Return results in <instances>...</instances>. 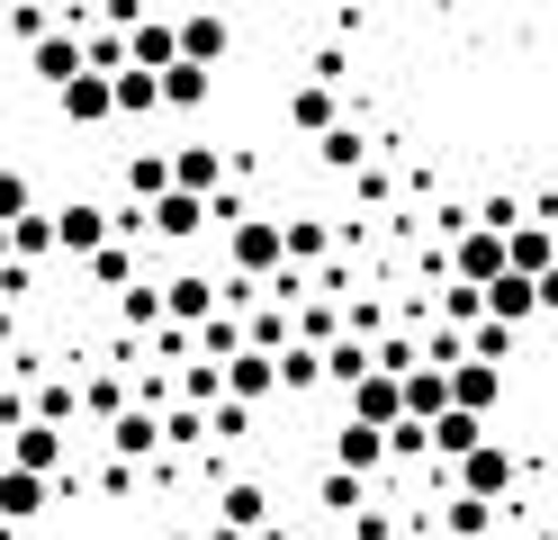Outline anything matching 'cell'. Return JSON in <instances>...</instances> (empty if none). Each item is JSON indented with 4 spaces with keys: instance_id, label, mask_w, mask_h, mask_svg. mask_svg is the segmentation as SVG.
<instances>
[{
    "instance_id": "1",
    "label": "cell",
    "mask_w": 558,
    "mask_h": 540,
    "mask_svg": "<svg viewBox=\"0 0 558 540\" xmlns=\"http://www.w3.org/2000/svg\"><path fill=\"white\" fill-rule=\"evenodd\" d=\"M513 478H522V468H513V451H505V442H477L460 468H450V487H460L469 504H486V514H496V504L513 495Z\"/></svg>"
},
{
    "instance_id": "2",
    "label": "cell",
    "mask_w": 558,
    "mask_h": 540,
    "mask_svg": "<svg viewBox=\"0 0 558 540\" xmlns=\"http://www.w3.org/2000/svg\"><path fill=\"white\" fill-rule=\"evenodd\" d=\"M226 252L243 279H279V262H289V235H279V216H243V226H226Z\"/></svg>"
},
{
    "instance_id": "3",
    "label": "cell",
    "mask_w": 558,
    "mask_h": 540,
    "mask_svg": "<svg viewBox=\"0 0 558 540\" xmlns=\"http://www.w3.org/2000/svg\"><path fill=\"white\" fill-rule=\"evenodd\" d=\"M513 262H505V235H486V226H460L450 235V279L460 288H496Z\"/></svg>"
},
{
    "instance_id": "4",
    "label": "cell",
    "mask_w": 558,
    "mask_h": 540,
    "mask_svg": "<svg viewBox=\"0 0 558 540\" xmlns=\"http://www.w3.org/2000/svg\"><path fill=\"white\" fill-rule=\"evenodd\" d=\"M54 252H73V262H90V252H109V207H90V199L54 207Z\"/></svg>"
},
{
    "instance_id": "5",
    "label": "cell",
    "mask_w": 558,
    "mask_h": 540,
    "mask_svg": "<svg viewBox=\"0 0 558 540\" xmlns=\"http://www.w3.org/2000/svg\"><path fill=\"white\" fill-rule=\"evenodd\" d=\"M171 190L217 199L226 190V154H217V144H171Z\"/></svg>"
},
{
    "instance_id": "6",
    "label": "cell",
    "mask_w": 558,
    "mask_h": 540,
    "mask_svg": "<svg viewBox=\"0 0 558 540\" xmlns=\"http://www.w3.org/2000/svg\"><path fill=\"white\" fill-rule=\"evenodd\" d=\"M450 406L486 423V415L505 406V370H486V360H460V370H450Z\"/></svg>"
},
{
    "instance_id": "7",
    "label": "cell",
    "mask_w": 558,
    "mask_h": 540,
    "mask_svg": "<svg viewBox=\"0 0 558 540\" xmlns=\"http://www.w3.org/2000/svg\"><path fill=\"white\" fill-rule=\"evenodd\" d=\"M270 387H279V351H253V343H243V351L226 360V396H234V406H262Z\"/></svg>"
},
{
    "instance_id": "8",
    "label": "cell",
    "mask_w": 558,
    "mask_h": 540,
    "mask_svg": "<svg viewBox=\"0 0 558 540\" xmlns=\"http://www.w3.org/2000/svg\"><path fill=\"white\" fill-rule=\"evenodd\" d=\"M352 423H369V432H397V423H405V396H397L388 370H369V379L352 387Z\"/></svg>"
},
{
    "instance_id": "9",
    "label": "cell",
    "mask_w": 558,
    "mask_h": 540,
    "mask_svg": "<svg viewBox=\"0 0 558 540\" xmlns=\"http://www.w3.org/2000/svg\"><path fill=\"white\" fill-rule=\"evenodd\" d=\"M333 468H342V478H369V468H388V432L342 423V432H333Z\"/></svg>"
},
{
    "instance_id": "10",
    "label": "cell",
    "mask_w": 558,
    "mask_h": 540,
    "mask_svg": "<svg viewBox=\"0 0 558 540\" xmlns=\"http://www.w3.org/2000/svg\"><path fill=\"white\" fill-rule=\"evenodd\" d=\"M54 99H63V118H73V127L118 118V82H109V72H82V82H73V91H54Z\"/></svg>"
},
{
    "instance_id": "11",
    "label": "cell",
    "mask_w": 558,
    "mask_h": 540,
    "mask_svg": "<svg viewBox=\"0 0 558 540\" xmlns=\"http://www.w3.org/2000/svg\"><path fill=\"white\" fill-rule=\"evenodd\" d=\"M54 459H63V432H54V423H37V415H27V423L10 432V468H27V478H46Z\"/></svg>"
},
{
    "instance_id": "12",
    "label": "cell",
    "mask_w": 558,
    "mask_h": 540,
    "mask_svg": "<svg viewBox=\"0 0 558 540\" xmlns=\"http://www.w3.org/2000/svg\"><path fill=\"white\" fill-rule=\"evenodd\" d=\"M145 226H154V235H171V243H190V235L207 226V199H190V190H162V199L145 207Z\"/></svg>"
},
{
    "instance_id": "13",
    "label": "cell",
    "mask_w": 558,
    "mask_h": 540,
    "mask_svg": "<svg viewBox=\"0 0 558 540\" xmlns=\"http://www.w3.org/2000/svg\"><path fill=\"white\" fill-rule=\"evenodd\" d=\"M82 72H90V63H82V36H63V27H54L46 46H37V82H46V91H73Z\"/></svg>"
},
{
    "instance_id": "14",
    "label": "cell",
    "mask_w": 558,
    "mask_h": 540,
    "mask_svg": "<svg viewBox=\"0 0 558 540\" xmlns=\"http://www.w3.org/2000/svg\"><path fill=\"white\" fill-rule=\"evenodd\" d=\"M486 315H496V324H513V334H522V324H532V315H541V288H532V279H522V271H505L496 288H486Z\"/></svg>"
},
{
    "instance_id": "15",
    "label": "cell",
    "mask_w": 558,
    "mask_h": 540,
    "mask_svg": "<svg viewBox=\"0 0 558 540\" xmlns=\"http://www.w3.org/2000/svg\"><path fill=\"white\" fill-rule=\"evenodd\" d=\"M424 442H433V459H441V468H460V459H469V451L486 442V423H477V415H460V406H450V415H441V423L424 432Z\"/></svg>"
},
{
    "instance_id": "16",
    "label": "cell",
    "mask_w": 558,
    "mask_h": 540,
    "mask_svg": "<svg viewBox=\"0 0 558 540\" xmlns=\"http://www.w3.org/2000/svg\"><path fill=\"white\" fill-rule=\"evenodd\" d=\"M226 46H234V27H226L217 10H198V19H181V63H198V72H207V63H217Z\"/></svg>"
},
{
    "instance_id": "17",
    "label": "cell",
    "mask_w": 558,
    "mask_h": 540,
    "mask_svg": "<svg viewBox=\"0 0 558 540\" xmlns=\"http://www.w3.org/2000/svg\"><path fill=\"white\" fill-rule=\"evenodd\" d=\"M369 370H378V343H361V334H333V343H325V379H333V387H361Z\"/></svg>"
},
{
    "instance_id": "18",
    "label": "cell",
    "mask_w": 558,
    "mask_h": 540,
    "mask_svg": "<svg viewBox=\"0 0 558 540\" xmlns=\"http://www.w3.org/2000/svg\"><path fill=\"white\" fill-rule=\"evenodd\" d=\"M109 442H118V459H154V451H162V415H154V406H126V415L109 423Z\"/></svg>"
},
{
    "instance_id": "19",
    "label": "cell",
    "mask_w": 558,
    "mask_h": 540,
    "mask_svg": "<svg viewBox=\"0 0 558 540\" xmlns=\"http://www.w3.org/2000/svg\"><path fill=\"white\" fill-rule=\"evenodd\" d=\"M289 127H298V135H333V127H342V118H333V82H298V91H289Z\"/></svg>"
},
{
    "instance_id": "20",
    "label": "cell",
    "mask_w": 558,
    "mask_h": 540,
    "mask_svg": "<svg viewBox=\"0 0 558 540\" xmlns=\"http://www.w3.org/2000/svg\"><path fill=\"white\" fill-rule=\"evenodd\" d=\"M162 315L171 324H207L217 315V279H162Z\"/></svg>"
},
{
    "instance_id": "21",
    "label": "cell",
    "mask_w": 558,
    "mask_h": 540,
    "mask_svg": "<svg viewBox=\"0 0 558 540\" xmlns=\"http://www.w3.org/2000/svg\"><path fill=\"white\" fill-rule=\"evenodd\" d=\"M46 252H54V207H27L10 226V262L27 271V262H46Z\"/></svg>"
},
{
    "instance_id": "22",
    "label": "cell",
    "mask_w": 558,
    "mask_h": 540,
    "mask_svg": "<svg viewBox=\"0 0 558 540\" xmlns=\"http://www.w3.org/2000/svg\"><path fill=\"white\" fill-rule=\"evenodd\" d=\"M46 514V478H27V468H0V523H27Z\"/></svg>"
},
{
    "instance_id": "23",
    "label": "cell",
    "mask_w": 558,
    "mask_h": 540,
    "mask_svg": "<svg viewBox=\"0 0 558 540\" xmlns=\"http://www.w3.org/2000/svg\"><path fill=\"white\" fill-rule=\"evenodd\" d=\"M154 108H162V82H154V72H118V118H154Z\"/></svg>"
},
{
    "instance_id": "24",
    "label": "cell",
    "mask_w": 558,
    "mask_h": 540,
    "mask_svg": "<svg viewBox=\"0 0 558 540\" xmlns=\"http://www.w3.org/2000/svg\"><path fill=\"white\" fill-rule=\"evenodd\" d=\"M126 190H135V199L154 207V199L171 190V154H126Z\"/></svg>"
},
{
    "instance_id": "25",
    "label": "cell",
    "mask_w": 558,
    "mask_h": 540,
    "mask_svg": "<svg viewBox=\"0 0 558 540\" xmlns=\"http://www.w3.org/2000/svg\"><path fill=\"white\" fill-rule=\"evenodd\" d=\"M207 91H217V82H207L198 63H171V72H162V108H198Z\"/></svg>"
},
{
    "instance_id": "26",
    "label": "cell",
    "mask_w": 558,
    "mask_h": 540,
    "mask_svg": "<svg viewBox=\"0 0 558 540\" xmlns=\"http://www.w3.org/2000/svg\"><path fill=\"white\" fill-rule=\"evenodd\" d=\"M316 379H325V351H306V343H289V351H279V387H298V396H306Z\"/></svg>"
},
{
    "instance_id": "27",
    "label": "cell",
    "mask_w": 558,
    "mask_h": 540,
    "mask_svg": "<svg viewBox=\"0 0 558 540\" xmlns=\"http://www.w3.org/2000/svg\"><path fill=\"white\" fill-rule=\"evenodd\" d=\"M262 514H270L262 487H226V531H262Z\"/></svg>"
},
{
    "instance_id": "28",
    "label": "cell",
    "mask_w": 558,
    "mask_h": 540,
    "mask_svg": "<svg viewBox=\"0 0 558 540\" xmlns=\"http://www.w3.org/2000/svg\"><path fill=\"white\" fill-rule=\"evenodd\" d=\"M441 523L460 531V540H486V531H496V514H486V504H469V495H450V504H441Z\"/></svg>"
},
{
    "instance_id": "29",
    "label": "cell",
    "mask_w": 558,
    "mask_h": 540,
    "mask_svg": "<svg viewBox=\"0 0 558 540\" xmlns=\"http://www.w3.org/2000/svg\"><path fill=\"white\" fill-rule=\"evenodd\" d=\"M316 495H325V514H361V504H369V487H361V478H342V468H325V487H316Z\"/></svg>"
},
{
    "instance_id": "30",
    "label": "cell",
    "mask_w": 558,
    "mask_h": 540,
    "mask_svg": "<svg viewBox=\"0 0 558 540\" xmlns=\"http://www.w3.org/2000/svg\"><path fill=\"white\" fill-rule=\"evenodd\" d=\"M90 279H99V288H135V252H126V243L90 252Z\"/></svg>"
},
{
    "instance_id": "31",
    "label": "cell",
    "mask_w": 558,
    "mask_h": 540,
    "mask_svg": "<svg viewBox=\"0 0 558 540\" xmlns=\"http://www.w3.org/2000/svg\"><path fill=\"white\" fill-rule=\"evenodd\" d=\"M27 207H37V190H27V171H10V163H0V226H19Z\"/></svg>"
},
{
    "instance_id": "32",
    "label": "cell",
    "mask_w": 558,
    "mask_h": 540,
    "mask_svg": "<svg viewBox=\"0 0 558 540\" xmlns=\"http://www.w3.org/2000/svg\"><path fill=\"white\" fill-rule=\"evenodd\" d=\"M279 235H289V262H316V252H325V216H289Z\"/></svg>"
},
{
    "instance_id": "33",
    "label": "cell",
    "mask_w": 558,
    "mask_h": 540,
    "mask_svg": "<svg viewBox=\"0 0 558 540\" xmlns=\"http://www.w3.org/2000/svg\"><path fill=\"white\" fill-rule=\"evenodd\" d=\"M207 432H217V442H243V432H253V406H234V396H217V406H207Z\"/></svg>"
},
{
    "instance_id": "34",
    "label": "cell",
    "mask_w": 558,
    "mask_h": 540,
    "mask_svg": "<svg viewBox=\"0 0 558 540\" xmlns=\"http://www.w3.org/2000/svg\"><path fill=\"white\" fill-rule=\"evenodd\" d=\"M361 154H369L361 127H333V135H325V163H333V171H361Z\"/></svg>"
},
{
    "instance_id": "35",
    "label": "cell",
    "mask_w": 558,
    "mask_h": 540,
    "mask_svg": "<svg viewBox=\"0 0 558 540\" xmlns=\"http://www.w3.org/2000/svg\"><path fill=\"white\" fill-rule=\"evenodd\" d=\"M118 315H126V324H162V288H126Z\"/></svg>"
},
{
    "instance_id": "36",
    "label": "cell",
    "mask_w": 558,
    "mask_h": 540,
    "mask_svg": "<svg viewBox=\"0 0 558 540\" xmlns=\"http://www.w3.org/2000/svg\"><path fill=\"white\" fill-rule=\"evenodd\" d=\"M82 396H90V415H109V423H118V415H126V387H118V379H90V387H82Z\"/></svg>"
},
{
    "instance_id": "37",
    "label": "cell",
    "mask_w": 558,
    "mask_h": 540,
    "mask_svg": "<svg viewBox=\"0 0 558 540\" xmlns=\"http://www.w3.org/2000/svg\"><path fill=\"white\" fill-rule=\"evenodd\" d=\"M532 288H541V315H558V262H549V271H541Z\"/></svg>"
},
{
    "instance_id": "38",
    "label": "cell",
    "mask_w": 558,
    "mask_h": 540,
    "mask_svg": "<svg viewBox=\"0 0 558 540\" xmlns=\"http://www.w3.org/2000/svg\"><path fill=\"white\" fill-rule=\"evenodd\" d=\"M198 540H253V531H226V523H217V531H198Z\"/></svg>"
},
{
    "instance_id": "39",
    "label": "cell",
    "mask_w": 558,
    "mask_h": 540,
    "mask_svg": "<svg viewBox=\"0 0 558 540\" xmlns=\"http://www.w3.org/2000/svg\"><path fill=\"white\" fill-rule=\"evenodd\" d=\"M0 271H10V226H0Z\"/></svg>"
},
{
    "instance_id": "40",
    "label": "cell",
    "mask_w": 558,
    "mask_h": 540,
    "mask_svg": "<svg viewBox=\"0 0 558 540\" xmlns=\"http://www.w3.org/2000/svg\"><path fill=\"white\" fill-rule=\"evenodd\" d=\"M162 540H198V531H162Z\"/></svg>"
},
{
    "instance_id": "41",
    "label": "cell",
    "mask_w": 558,
    "mask_h": 540,
    "mask_svg": "<svg viewBox=\"0 0 558 540\" xmlns=\"http://www.w3.org/2000/svg\"><path fill=\"white\" fill-rule=\"evenodd\" d=\"M0 36H10V10H0Z\"/></svg>"
},
{
    "instance_id": "42",
    "label": "cell",
    "mask_w": 558,
    "mask_h": 540,
    "mask_svg": "<svg viewBox=\"0 0 558 540\" xmlns=\"http://www.w3.org/2000/svg\"><path fill=\"white\" fill-rule=\"evenodd\" d=\"M486 540H513V531H486Z\"/></svg>"
}]
</instances>
